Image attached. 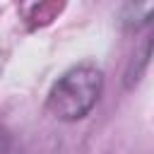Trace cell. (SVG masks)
Segmentation results:
<instances>
[{"label":"cell","mask_w":154,"mask_h":154,"mask_svg":"<svg viewBox=\"0 0 154 154\" xmlns=\"http://www.w3.org/2000/svg\"><path fill=\"white\" fill-rule=\"evenodd\" d=\"M101 91L103 72L91 63H82L63 72V77H58V82L48 91L46 108L53 118L75 123L89 116V111L99 103Z\"/></svg>","instance_id":"obj_1"},{"label":"cell","mask_w":154,"mask_h":154,"mask_svg":"<svg viewBox=\"0 0 154 154\" xmlns=\"http://www.w3.org/2000/svg\"><path fill=\"white\" fill-rule=\"evenodd\" d=\"M0 154H10V149H7V144L0 140Z\"/></svg>","instance_id":"obj_2"}]
</instances>
